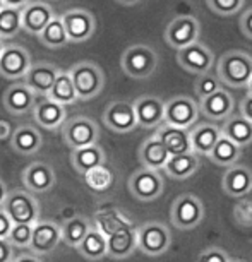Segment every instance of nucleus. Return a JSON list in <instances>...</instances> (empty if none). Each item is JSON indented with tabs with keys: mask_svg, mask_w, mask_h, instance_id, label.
I'll return each mask as SVG.
<instances>
[{
	"mask_svg": "<svg viewBox=\"0 0 252 262\" xmlns=\"http://www.w3.org/2000/svg\"><path fill=\"white\" fill-rule=\"evenodd\" d=\"M216 76L226 88H234V90L247 88L252 77V55L240 50L223 53L218 60Z\"/></svg>",
	"mask_w": 252,
	"mask_h": 262,
	"instance_id": "1",
	"label": "nucleus"
},
{
	"mask_svg": "<svg viewBox=\"0 0 252 262\" xmlns=\"http://www.w3.org/2000/svg\"><path fill=\"white\" fill-rule=\"evenodd\" d=\"M120 67L132 79H148L158 67V53L144 43L131 45L122 53Z\"/></svg>",
	"mask_w": 252,
	"mask_h": 262,
	"instance_id": "2",
	"label": "nucleus"
},
{
	"mask_svg": "<svg viewBox=\"0 0 252 262\" xmlns=\"http://www.w3.org/2000/svg\"><path fill=\"white\" fill-rule=\"evenodd\" d=\"M71 79L76 88L77 100L90 101L103 91L105 86V74L101 67L93 62H79L71 67Z\"/></svg>",
	"mask_w": 252,
	"mask_h": 262,
	"instance_id": "3",
	"label": "nucleus"
},
{
	"mask_svg": "<svg viewBox=\"0 0 252 262\" xmlns=\"http://www.w3.org/2000/svg\"><path fill=\"white\" fill-rule=\"evenodd\" d=\"M2 209L7 212L14 225H34L39 220V204L29 190L16 189L7 192Z\"/></svg>",
	"mask_w": 252,
	"mask_h": 262,
	"instance_id": "4",
	"label": "nucleus"
},
{
	"mask_svg": "<svg viewBox=\"0 0 252 262\" xmlns=\"http://www.w3.org/2000/svg\"><path fill=\"white\" fill-rule=\"evenodd\" d=\"M204 220V204L194 194H182L174 201L170 221L179 230H194Z\"/></svg>",
	"mask_w": 252,
	"mask_h": 262,
	"instance_id": "5",
	"label": "nucleus"
},
{
	"mask_svg": "<svg viewBox=\"0 0 252 262\" xmlns=\"http://www.w3.org/2000/svg\"><path fill=\"white\" fill-rule=\"evenodd\" d=\"M60 128H62L64 142L71 149L91 146L100 141V128H98L96 122L84 115L69 118V120L62 123Z\"/></svg>",
	"mask_w": 252,
	"mask_h": 262,
	"instance_id": "6",
	"label": "nucleus"
},
{
	"mask_svg": "<svg viewBox=\"0 0 252 262\" xmlns=\"http://www.w3.org/2000/svg\"><path fill=\"white\" fill-rule=\"evenodd\" d=\"M172 245V233L160 221H148L137 228V249L142 254L156 257L168 252Z\"/></svg>",
	"mask_w": 252,
	"mask_h": 262,
	"instance_id": "7",
	"label": "nucleus"
},
{
	"mask_svg": "<svg viewBox=\"0 0 252 262\" xmlns=\"http://www.w3.org/2000/svg\"><path fill=\"white\" fill-rule=\"evenodd\" d=\"M163 177L158 170H150L142 166L141 170L134 171L129 179V192L132 197L142 202L156 201L163 194Z\"/></svg>",
	"mask_w": 252,
	"mask_h": 262,
	"instance_id": "8",
	"label": "nucleus"
},
{
	"mask_svg": "<svg viewBox=\"0 0 252 262\" xmlns=\"http://www.w3.org/2000/svg\"><path fill=\"white\" fill-rule=\"evenodd\" d=\"M199 105L189 96H175L172 100L165 101V117L163 123L168 125L180 127V128H191L196 125L199 118Z\"/></svg>",
	"mask_w": 252,
	"mask_h": 262,
	"instance_id": "9",
	"label": "nucleus"
},
{
	"mask_svg": "<svg viewBox=\"0 0 252 262\" xmlns=\"http://www.w3.org/2000/svg\"><path fill=\"white\" fill-rule=\"evenodd\" d=\"M60 17L71 43L88 41L96 31V19L86 9H71V11L64 12Z\"/></svg>",
	"mask_w": 252,
	"mask_h": 262,
	"instance_id": "10",
	"label": "nucleus"
},
{
	"mask_svg": "<svg viewBox=\"0 0 252 262\" xmlns=\"http://www.w3.org/2000/svg\"><path fill=\"white\" fill-rule=\"evenodd\" d=\"M201 24L194 16L174 17L165 29V41L175 50H180L194 41H199Z\"/></svg>",
	"mask_w": 252,
	"mask_h": 262,
	"instance_id": "11",
	"label": "nucleus"
},
{
	"mask_svg": "<svg viewBox=\"0 0 252 262\" xmlns=\"http://www.w3.org/2000/svg\"><path fill=\"white\" fill-rule=\"evenodd\" d=\"M103 123L117 134H127L137 128L134 103L127 100L112 101L103 112Z\"/></svg>",
	"mask_w": 252,
	"mask_h": 262,
	"instance_id": "12",
	"label": "nucleus"
},
{
	"mask_svg": "<svg viewBox=\"0 0 252 262\" xmlns=\"http://www.w3.org/2000/svg\"><path fill=\"white\" fill-rule=\"evenodd\" d=\"M177 60H179L180 67L189 74H204L209 72L215 63L213 52L207 48L204 43L194 41L180 50H177Z\"/></svg>",
	"mask_w": 252,
	"mask_h": 262,
	"instance_id": "13",
	"label": "nucleus"
},
{
	"mask_svg": "<svg viewBox=\"0 0 252 262\" xmlns=\"http://www.w3.org/2000/svg\"><path fill=\"white\" fill-rule=\"evenodd\" d=\"M62 242V231L60 225L55 221H43L38 220L33 225L31 240H29L28 249L29 252L36 255H47L52 254Z\"/></svg>",
	"mask_w": 252,
	"mask_h": 262,
	"instance_id": "14",
	"label": "nucleus"
},
{
	"mask_svg": "<svg viewBox=\"0 0 252 262\" xmlns=\"http://www.w3.org/2000/svg\"><path fill=\"white\" fill-rule=\"evenodd\" d=\"M31 63V55L24 47L6 45L0 53V76L11 81H17L26 76Z\"/></svg>",
	"mask_w": 252,
	"mask_h": 262,
	"instance_id": "15",
	"label": "nucleus"
},
{
	"mask_svg": "<svg viewBox=\"0 0 252 262\" xmlns=\"http://www.w3.org/2000/svg\"><path fill=\"white\" fill-rule=\"evenodd\" d=\"M36 93L29 90L24 82H16L6 90L2 96V103L9 113L19 117L33 112L34 105H36Z\"/></svg>",
	"mask_w": 252,
	"mask_h": 262,
	"instance_id": "16",
	"label": "nucleus"
},
{
	"mask_svg": "<svg viewBox=\"0 0 252 262\" xmlns=\"http://www.w3.org/2000/svg\"><path fill=\"white\" fill-rule=\"evenodd\" d=\"M55 171L48 163L34 161L23 171V184L26 190L33 192V194H45L55 185Z\"/></svg>",
	"mask_w": 252,
	"mask_h": 262,
	"instance_id": "17",
	"label": "nucleus"
},
{
	"mask_svg": "<svg viewBox=\"0 0 252 262\" xmlns=\"http://www.w3.org/2000/svg\"><path fill=\"white\" fill-rule=\"evenodd\" d=\"M134 103L137 127L156 128L163 123L165 117V101L158 96H139Z\"/></svg>",
	"mask_w": 252,
	"mask_h": 262,
	"instance_id": "18",
	"label": "nucleus"
},
{
	"mask_svg": "<svg viewBox=\"0 0 252 262\" xmlns=\"http://www.w3.org/2000/svg\"><path fill=\"white\" fill-rule=\"evenodd\" d=\"M221 187L223 192L228 197H245L252 190V171L250 168H247L244 165H230L226 166V171L221 180Z\"/></svg>",
	"mask_w": 252,
	"mask_h": 262,
	"instance_id": "19",
	"label": "nucleus"
},
{
	"mask_svg": "<svg viewBox=\"0 0 252 262\" xmlns=\"http://www.w3.org/2000/svg\"><path fill=\"white\" fill-rule=\"evenodd\" d=\"M33 117L38 125H41L43 128L57 130L67 120V110L64 105L50 100L48 96H41V100L36 101L33 108Z\"/></svg>",
	"mask_w": 252,
	"mask_h": 262,
	"instance_id": "20",
	"label": "nucleus"
},
{
	"mask_svg": "<svg viewBox=\"0 0 252 262\" xmlns=\"http://www.w3.org/2000/svg\"><path fill=\"white\" fill-rule=\"evenodd\" d=\"M58 71H60V69L50 62L31 63V67L28 69L26 76L23 77V82L26 84L29 90H33L36 93V95L47 96L53 81H55Z\"/></svg>",
	"mask_w": 252,
	"mask_h": 262,
	"instance_id": "21",
	"label": "nucleus"
},
{
	"mask_svg": "<svg viewBox=\"0 0 252 262\" xmlns=\"http://www.w3.org/2000/svg\"><path fill=\"white\" fill-rule=\"evenodd\" d=\"M55 16L53 9L45 2H28L21 9V24L23 29L33 36H38L43 31V28L50 23V19Z\"/></svg>",
	"mask_w": 252,
	"mask_h": 262,
	"instance_id": "22",
	"label": "nucleus"
},
{
	"mask_svg": "<svg viewBox=\"0 0 252 262\" xmlns=\"http://www.w3.org/2000/svg\"><path fill=\"white\" fill-rule=\"evenodd\" d=\"M234 108L235 100L225 88H220L218 91L206 96L199 103V112L209 120H225L226 117H230L234 113Z\"/></svg>",
	"mask_w": 252,
	"mask_h": 262,
	"instance_id": "23",
	"label": "nucleus"
},
{
	"mask_svg": "<svg viewBox=\"0 0 252 262\" xmlns=\"http://www.w3.org/2000/svg\"><path fill=\"white\" fill-rule=\"evenodd\" d=\"M93 226L105 236H110L123 228L134 226V221L117 207H103V209H98L93 216Z\"/></svg>",
	"mask_w": 252,
	"mask_h": 262,
	"instance_id": "24",
	"label": "nucleus"
},
{
	"mask_svg": "<svg viewBox=\"0 0 252 262\" xmlns=\"http://www.w3.org/2000/svg\"><path fill=\"white\" fill-rule=\"evenodd\" d=\"M155 136L163 142V146L166 147L170 156L184 155V152L192 151L189 128H180V127L168 125V123H161V125L156 127Z\"/></svg>",
	"mask_w": 252,
	"mask_h": 262,
	"instance_id": "25",
	"label": "nucleus"
},
{
	"mask_svg": "<svg viewBox=\"0 0 252 262\" xmlns=\"http://www.w3.org/2000/svg\"><path fill=\"white\" fill-rule=\"evenodd\" d=\"M137 250V228L129 226L107 236V255L112 259H127Z\"/></svg>",
	"mask_w": 252,
	"mask_h": 262,
	"instance_id": "26",
	"label": "nucleus"
},
{
	"mask_svg": "<svg viewBox=\"0 0 252 262\" xmlns=\"http://www.w3.org/2000/svg\"><path fill=\"white\" fill-rule=\"evenodd\" d=\"M11 146L17 155L31 156L41 149L43 137L39 134L38 128H34L33 125H28V123H23V125H19L12 130Z\"/></svg>",
	"mask_w": 252,
	"mask_h": 262,
	"instance_id": "27",
	"label": "nucleus"
},
{
	"mask_svg": "<svg viewBox=\"0 0 252 262\" xmlns=\"http://www.w3.org/2000/svg\"><path fill=\"white\" fill-rule=\"evenodd\" d=\"M189 137L192 151L196 155L207 156L216 141L221 137V128L216 127L215 123H199V125H192L189 128Z\"/></svg>",
	"mask_w": 252,
	"mask_h": 262,
	"instance_id": "28",
	"label": "nucleus"
},
{
	"mask_svg": "<svg viewBox=\"0 0 252 262\" xmlns=\"http://www.w3.org/2000/svg\"><path fill=\"white\" fill-rule=\"evenodd\" d=\"M170 158V152L163 146V142L158 139L156 136L148 137L139 147V161L144 168L150 170H163Z\"/></svg>",
	"mask_w": 252,
	"mask_h": 262,
	"instance_id": "29",
	"label": "nucleus"
},
{
	"mask_svg": "<svg viewBox=\"0 0 252 262\" xmlns=\"http://www.w3.org/2000/svg\"><path fill=\"white\" fill-rule=\"evenodd\" d=\"M105 161H107L105 151L101 149V146L98 142L91 146L79 147V149H72L71 152V165L81 175L100 165H105Z\"/></svg>",
	"mask_w": 252,
	"mask_h": 262,
	"instance_id": "30",
	"label": "nucleus"
},
{
	"mask_svg": "<svg viewBox=\"0 0 252 262\" xmlns=\"http://www.w3.org/2000/svg\"><path fill=\"white\" fill-rule=\"evenodd\" d=\"M221 128V136L228 137L237 146L245 147L252 144V122L244 115H234L225 118V123Z\"/></svg>",
	"mask_w": 252,
	"mask_h": 262,
	"instance_id": "31",
	"label": "nucleus"
},
{
	"mask_svg": "<svg viewBox=\"0 0 252 262\" xmlns=\"http://www.w3.org/2000/svg\"><path fill=\"white\" fill-rule=\"evenodd\" d=\"M199 168V158L194 151L191 152H184V155H174L168 158L166 165L163 170L166 171L168 177L175 180H184L189 179Z\"/></svg>",
	"mask_w": 252,
	"mask_h": 262,
	"instance_id": "32",
	"label": "nucleus"
},
{
	"mask_svg": "<svg viewBox=\"0 0 252 262\" xmlns=\"http://www.w3.org/2000/svg\"><path fill=\"white\" fill-rule=\"evenodd\" d=\"M76 249L84 259L100 260L103 257H107V236L91 225L90 231L84 235V238L79 242Z\"/></svg>",
	"mask_w": 252,
	"mask_h": 262,
	"instance_id": "33",
	"label": "nucleus"
},
{
	"mask_svg": "<svg viewBox=\"0 0 252 262\" xmlns=\"http://www.w3.org/2000/svg\"><path fill=\"white\" fill-rule=\"evenodd\" d=\"M47 96L53 101L60 103V105H64V106L74 105V103L77 101V93H76V88H74V84H72V79H71L69 71H58L55 81H53Z\"/></svg>",
	"mask_w": 252,
	"mask_h": 262,
	"instance_id": "34",
	"label": "nucleus"
},
{
	"mask_svg": "<svg viewBox=\"0 0 252 262\" xmlns=\"http://www.w3.org/2000/svg\"><path fill=\"white\" fill-rule=\"evenodd\" d=\"M38 38H39V41H41V45L50 48V50L64 48L71 43L67 38L66 28H64V23H62L60 16H53L50 19V23L43 28V31L38 34Z\"/></svg>",
	"mask_w": 252,
	"mask_h": 262,
	"instance_id": "35",
	"label": "nucleus"
},
{
	"mask_svg": "<svg viewBox=\"0 0 252 262\" xmlns=\"http://www.w3.org/2000/svg\"><path fill=\"white\" fill-rule=\"evenodd\" d=\"M240 155H242V147L237 146L228 137L221 136L220 139L216 141V144L213 146V149L209 151L207 158L220 166H230L239 161Z\"/></svg>",
	"mask_w": 252,
	"mask_h": 262,
	"instance_id": "36",
	"label": "nucleus"
},
{
	"mask_svg": "<svg viewBox=\"0 0 252 262\" xmlns=\"http://www.w3.org/2000/svg\"><path fill=\"white\" fill-rule=\"evenodd\" d=\"M91 228V221L84 216H72L66 220L60 225V231H62V242L69 247H76L79 245V242L84 238V235L90 231Z\"/></svg>",
	"mask_w": 252,
	"mask_h": 262,
	"instance_id": "37",
	"label": "nucleus"
},
{
	"mask_svg": "<svg viewBox=\"0 0 252 262\" xmlns=\"http://www.w3.org/2000/svg\"><path fill=\"white\" fill-rule=\"evenodd\" d=\"M21 29V9L11 6H4L0 9V39H11Z\"/></svg>",
	"mask_w": 252,
	"mask_h": 262,
	"instance_id": "38",
	"label": "nucleus"
},
{
	"mask_svg": "<svg viewBox=\"0 0 252 262\" xmlns=\"http://www.w3.org/2000/svg\"><path fill=\"white\" fill-rule=\"evenodd\" d=\"M84 184L90 190L101 194V192H107L113 185V173L105 165H100L84 173Z\"/></svg>",
	"mask_w": 252,
	"mask_h": 262,
	"instance_id": "39",
	"label": "nucleus"
},
{
	"mask_svg": "<svg viewBox=\"0 0 252 262\" xmlns=\"http://www.w3.org/2000/svg\"><path fill=\"white\" fill-rule=\"evenodd\" d=\"M221 88V82L218 76L215 74H209V72H204V74H199L196 77V82H194V91L199 100H204L206 96L213 95L215 91H218Z\"/></svg>",
	"mask_w": 252,
	"mask_h": 262,
	"instance_id": "40",
	"label": "nucleus"
},
{
	"mask_svg": "<svg viewBox=\"0 0 252 262\" xmlns=\"http://www.w3.org/2000/svg\"><path fill=\"white\" fill-rule=\"evenodd\" d=\"M33 225H12L11 231L7 235V240L17 249H28L29 240H31Z\"/></svg>",
	"mask_w": 252,
	"mask_h": 262,
	"instance_id": "41",
	"label": "nucleus"
},
{
	"mask_svg": "<svg viewBox=\"0 0 252 262\" xmlns=\"http://www.w3.org/2000/svg\"><path fill=\"white\" fill-rule=\"evenodd\" d=\"M206 2L218 16H234L242 9L245 0H206Z\"/></svg>",
	"mask_w": 252,
	"mask_h": 262,
	"instance_id": "42",
	"label": "nucleus"
},
{
	"mask_svg": "<svg viewBox=\"0 0 252 262\" xmlns=\"http://www.w3.org/2000/svg\"><path fill=\"white\" fill-rule=\"evenodd\" d=\"M234 217L240 226L250 228L252 226V201L240 197V201L237 202V206L234 207Z\"/></svg>",
	"mask_w": 252,
	"mask_h": 262,
	"instance_id": "43",
	"label": "nucleus"
},
{
	"mask_svg": "<svg viewBox=\"0 0 252 262\" xmlns=\"http://www.w3.org/2000/svg\"><path fill=\"white\" fill-rule=\"evenodd\" d=\"M197 262H230V257L220 247H209L197 255Z\"/></svg>",
	"mask_w": 252,
	"mask_h": 262,
	"instance_id": "44",
	"label": "nucleus"
},
{
	"mask_svg": "<svg viewBox=\"0 0 252 262\" xmlns=\"http://www.w3.org/2000/svg\"><path fill=\"white\" fill-rule=\"evenodd\" d=\"M14 249H16V247L7 238H0V262H12L14 257H16Z\"/></svg>",
	"mask_w": 252,
	"mask_h": 262,
	"instance_id": "45",
	"label": "nucleus"
},
{
	"mask_svg": "<svg viewBox=\"0 0 252 262\" xmlns=\"http://www.w3.org/2000/svg\"><path fill=\"white\" fill-rule=\"evenodd\" d=\"M240 29L242 33L245 34L247 38L252 39V7L247 9V11L242 14V19H240Z\"/></svg>",
	"mask_w": 252,
	"mask_h": 262,
	"instance_id": "46",
	"label": "nucleus"
},
{
	"mask_svg": "<svg viewBox=\"0 0 252 262\" xmlns=\"http://www.w3.org/2000/svg\"><path fill=\"white\" fill-rule=\"evenodd\" d=\"M12 221H11V217L7 216V212L0 207V238H7V235H9V231H11L12 228Z\"/></svg>",
	"mask_w": 252,
	"mask_h": 262,
	"instance_id": "47",
	"label": "nucleus"
},
{
	"mask_svg": "<svg viewBox=\"0 0 252 262\" xmlns=\"http://www.w3.org/2000/svg\"><path fill=\"white\" fill-rule=\"evenodd\" d=\"M240 115H244L245 118H249L252 122V95L247 93L244 100L240 101Z\"/></svg>",
	"mask_w": 252,
	"mask_h": 262,
	"instance_id": "48",
	"label": "nucleus"
},
{
	"mask_svg": "<svg viewBox=\"0 0 252 262\" xmlns=\"http://www.w3.org/2000/svg\"><path fill=\"white\" fill-rule=\"evenodd\" d=\"M12 130H14L12 123H11V122H7V120H2V118H0V141L11 139Z\"/></svg>",
	"mask_w": 252,
	"mask_h": 262,
	"instance_id": "49",
	"label": "nucleus"
},
{
	"mask_svg": "<svg viewBox=\"0 0 252 262\" xmlns=\"http://www.w3.org/2000/svg\"><path fill=\"white\" fill-rule=\"evenodd\" d=\"M12 262H43V260L39 259V255L33 254V252H29V254H21V255L14 257Z\"/></svg>",
	"mask_w": 252,
	"mask_h": 262,
	"instance_id": "50",
	"label": "nucleus"
},
{
	"mask_svg": "<svg viewBox=\"0 0 252 262\" xmlns=\"http://www.w3.org/2000/svg\"><path fill=\"white\" fill-rule=\"evenodd\" d=\"M2 2H4V6H11V7L23 9L28 2H31V0H2Z\"/></svg>",
	"mask_w": 252,
	"mask_h": 262,
	"instance_id": "51",
	"label": "nucleus"
},
{
	"mask_svg": "<svg viewBox=\"0 0 252 262\" xmlns=\"http://www.w3.org/2000/svg\"><path fill=\"white\" fill-rule=\"evenodd\" d=\"M7 197V189H6V184H4L2 180H0V207H2L4 201H6Z\"/></svg>",
	"mask_w": 252,
	"mask_h": 262,
	"instance_id": "52",
	"label": "nucleus"
},
{
	"mask_svg": "<svg viewBox=\"0 0 252 262\" xmlns=\"http://www.w3.org/2000/svg\"><path fill=\"white\" fill-rule=\"evenodd\" d=\"M117 4H120V6H125V7H132V6H137V4L141 2V0H115Z\"/></svg>",
	"mask_w": 252,
	"mask_h": 262,
	"instance_id": "53",
	"label": "nucleus"
},
{
	"mask_svg": "<svg viewBox=\"0 0 252 262\" xmlns=\"http://www.w3.org/2000/svg\"><path fill=\"white\" fill-rule=\"evenodd\" d=\"M247 93H250V95H252V77H250L249 84H247Z\"/></svg>",
	"mask_w": 252,
	"mask_h": 262,
	"instance_id": "54",
	"label": "nucleus"
},
{
	"mask_svg": "<svg viewBox=\"0 0 252 262\" xmlns=\"http://www.w3.org/2000/svg\"><path fill=\"white\" fill-rule=\"evenodd\" d=\"M4 47H6V45H4V39H0V53H2V50H4Z\"/></svg>",
	"mask_w": 252,
	"mask_h": 262,
	"instance_id": "55",
	"label": "nucleus"
},
{
	"mask_svg": "<svg viewBox=\"0 0 252 262\" xmlns=\"http://www.w3.org/2000/svg\"><path fill=\"white\" fill-rule=\"evenodd\" d=\"M4 7V2H2V0H0V9H2Z\"/></svg>",
	"mask_w": 252,
	"mask_h": 262,
	"instance_id": "56",
	"label": "nucleus"
},
{
	"mask_svg": "<svg viewBox=\"0 0 252 262\" xmlns=\"http://www.w3.org/2000/svg\"><path fill=\"white\" fill-rule=\"evenodd\" d=\"M230 262H242V260H230Z\"/></svg>",
	"mask_w": 252,
	"mask_h": 262,
	"instance_id": "57",
	"label": "nucleus"
}]
</instances>
